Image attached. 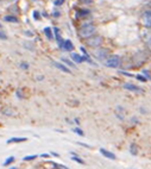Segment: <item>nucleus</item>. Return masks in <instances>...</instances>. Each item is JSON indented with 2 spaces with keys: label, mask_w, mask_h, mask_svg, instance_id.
<instances>
[{
  "label": "nucleus",
  "mask_w": 151,
  "mask_h": 169,
  "mask_svg": "<svg viewBox=\"0 0 151 169\" xmlns=\"http://www.w3.org/2000/svg\"><path fill=\"white\" fill-rule=\"evenodd\" d=\"M53 64H54V67H56L57 69H59V70H62V72H64V73H70L69 68H68V67H66V66H64V64H62V63L53 62Z\"/></svg>",
  "instance_id": "1a4fd4ad"
},
{
  "label": "nucleus",
  "mask_w": 151,
  "mask_h": 169,
  "mask_svg": "<svg viewBox=\"0 0 151 169\" xmlns=\"http://www.w3.org/2000/svg\"><path fill=\"white\" fill-rule=\"evenodd\" d=\"M145 41H146L148 47L151 49V35H146V37H145Z\"/></svg>",
  "instance_id": "412c9836"
},
{
  "label": "nucleus",
  "mask_w": 151,
  "mask_h": 169,
  "mask_svg": "<svg viewBox=\"0 0 151 169\" xmlns=\"http://www.w3.org/2000/svg\"><path fill=\"white\" fill-rule=\"evenodd\" d=\"M53 166H54V168H62V169H67L68 168L64 164H58V163H53Z\"/></svg>",
  "instance_id": "5701e85b"
},
{
  "label": "nucleus",
  "mask_w": 151,
  "mask_h": 169,
  "mask_svg": "<svg viewBox=\"0 0 151 169\" xmlns=\"http://www.w3.org/2000/svg\"><path fill=\"white\" fill-rule=\"evenodd\" d=\"M74 132L79 133L80 136H83V135H85V133H83V131H82V130H80V129H77V127H76V129H74Z\"/></svg>",
  "instance_id": "393cba45"
},
{
  "label": "nucleus",
  "mask_w": 151,
  "mask_h": 169,
  "mask_svg": "<svg viewBox=\"0 0 151 169\" xmlns=\"http://www.w3.org/2000/svg\"><path fill=\"white\" fill-rule=\"evenodd\" d=\"M136 79H138L139 81H142V82H145L148 79L145 77V76H143V75H136Z\"/></svg>",
  "instance_id": "4be33fe9"
},
{
  "label": "nucleus",
  "mask_w": 151,
  "mask_h": 169,
  "mask_svg": "<svg viewBox=\"0 0 151 169\" xmlns=\"http://www.w3.org/2000/svg\"><path fill=\"white\" fill-rule=\"evenodd\" d=\"M62 61H63L64 63H67V64H69L70 67H75V66H74V63H72V62H70V61H69V60H67V58H62Z\"/></svg>",
  "instance_id": "b1692460"
},
{
  "label": "nucleus",
  "mask_w": 151,
  "mask_h": 169,
  "mask_svg": "<svg viewBox=\"0 0 151 169\" xmlns=\"http://www.w3.org/2000/svg\"><path fill=\"white\" fill-rule=\"evenodd\" d=\"M100 153H101L105 157L109 158V160H115V155L113 153H111V151H107L106 149H100Z\"/></svg>",
  "instance_id": "6e6552de"
},
{
  "label": "nucleus",
  "mask_w": 151,
  "mask_h": 169,
  "mask_svg": "<svg viewBox=\"0 0 151 169\" xmlns=\"http://www.w3.org/2000/svg\"><path fill=\"white\" fill-rule=\"evenodd\" d=\"M0 27H1V25H0Z\"/></svg>",
  "instance_id": "f704fd0d"
},
{
  "label": "nucleus",
  "mask_w": 151,
  "mask_h": 169,
  "mask_svg": "<svg viewBox=\"0 0 151 169\" xmlns=\"http://www.w3.org/2000/svg\"><path fill=\"white\" fill-rule=\"evenodd\" d=\"M79 144H80V145H83L85 148H92V146H89V145H87V144H83V143H81V142H80Z\"/></svg>",
  "instance_id": "7c9ffc66"
},
{
  "label": "nucleus",
  "mask_w": 151,
  "mask_h": 169,
  "mask_svg": "<svg viewBox=\"0 0 151 169\" xmlns=\"http://www.w3.org/2000/svg\"><path fill=\"white\" fill-rule=\"evenodd\" d=\"M63 3H64V0H55V3H54V4H55L56 6H59V5H62Z\"/></svg>",
  "instance_id": "a878e982"
},
{
  "label": "nucleus",
  "mask_w": 151,
  "mask_h": 169,
  "mask_svg": "<svg viewBox=\"0 0 151 169\" xmlns=\"http://www.w3.org/2000/svg\"><path fill=\"white\" fill-rule=\"evenodd\" d=\"M44 34L46 35V37H48L49 39L53 38V32H51V29H50V27H45V29H44Z\"/></svg>",
  "instance_id": "dca6fc26"
},
{
  "label": "nucleus",
  "mask_w": 151,
  "mask_h": 169,
  "mask_svg": "<svg viewBox=\"0 0 151 169\" xmlns=\"http://www.w3.org/2000/svg\"><path fill=\"white\" fill-rule=\"evenodd\" d=\"M105 66L108 68H118L120 66V57L118 55H109L105 60Z\"/></svg>",
  "instance_id": "f03ea898"
},
{
  "label": "nucleus",
  "mask_w": 151,
  "mask_h": 169,
  "mask_svg": "<svg viewBox=\"0 0 151 169\" xmlns=\"http://www.w3.org/2000/svg\"><path fill=\"white\" fill-rule=\"evenodd\" d=\"M0 38H1V39H6V38H7L6 35H5L3 31H0Z\"/></svg>",
  "instance_id": "cd10ccee"
},
{
  "label": "nucleus",
  "mask_w": 151,
  "mask_h": 169,
  "mask_svg": "<svg viewBox=\"0 0 151 169\" xmlns=\"http://www.w3.org/2000/svg\"><path fill=\"white\" fill-rule=\"evenodd\" d=\"M33 18H35V19H38V18H39L38 12H33Z\"/></svg>",
  "instance_id": "c756f323"
},
{
  "label": "nucleus",
  "mask_w": 151,
  "mask_h": 169,
  "mask_svg": "<svg viewBox=\"0 0 151 169\" xmlns=\"http://www.w3.org/2000/svg\"><path fill=\"white\" fill-rule=\"evenodd\" d=\"M130 151H131V154L132 155H136L137 153H138V150H137V145H135V144H132L130 146Z\"/></svg>",
  "instance_id": "6ab92c4d"
},
{
  "label": "nucleus",
  "mask_w": 151,
  "mask_h": 169,
  "mask_svg": "<svg viewBox=\"0 0 151 169\" xmlns=\"http://www.w3.org/2000/svg\"><path fill=\"white\" fill-rule=\"evenodd\" d=\"M26 138L25 137H13V138H10L7 141V144H12V143H22L25 142Z\"/></svg>",
  "instance_id": "0eeeda50"
},
{
  "label": "nucleus",
  "mask_w": 151,
  "mask_h": 169,
  "mask_svg": "<svg viewBox=\"0 0 151 169\" xmlns=\"http://www.w3.org/2000/svg\"><path fill=\"white\" fill-rule=\"evenodd\" d=\"M94 55L98 60H100V61H105L106 57L108 56V50L107 49H98V50L94 53Z\"/></svg>",
  "instance_id": "20e7f679"
},
{
  "label": "nucleus",
  "mask_w": 151,
  "mask_h": 169,
  "mask_svg": "<svg viewBox=\"0 0 151 169\" xmlns=\"http://www.w3.org/2000/svg\"><path fill=\"white\" fill-rule=\"evenodd\" d=\"M81 1H82L83 4H92L93 0H81Z\"/></svg>",
  "instance_id": "c85d7f7f"
},
{
  "label": "nucleus",
  "mask_w": 151,
  "mask_h": 169,
  "mask_svg": "<svg viewBox=\"0 0 151 169\" xmlns=\"http://www.w3.org/2000/svg\"><path fill=\"white\" fill-rule=\"evenodd\" d=\"M143 25L145 27L151 29V11H148L143 16Z\"/></svg>",
  "instance_id": "39448f33"
},
{
  "label": "nucleus",
  "mask_w": 151,
  "mask_h": 169,
  "mask_svg": "<svg viewBox=\"0 0 151 169\" xmlns=\"http://www.w3.org/2000/svg\"><path fill=\"white\" fill-rule=\"evenodd\" d=\"M22 68H24V69H27V68H29V66H27V64H25V63H23V64H22Z\"/></svg>",
  "instance_id": "2f4dec72"
},
{
  "label": "nucleus",
  "mask_w": 151,
  "mask_h": 169,
  "mask_svg": "<svg viewBox=\"0 0 151 169\" xmlns=\"http://www.w3.org/2000/svg\"><path fill=\"white\" fill-rule=\"evenodd\" d=\"M89 14V11L88 10H80V11L77 12V16L79 17H87Z\"/></svg>",
  "instance_id": "2eb2a0df"
},
{
  "label": "nucleus",
  "mask_w": 151,
  "mask_h": 169,
  "mask_svg": "<svg viewBox=\"0 0 151 169\" xmlns=\"http://www.w3.org/2000/svg\"><path fill=\"white\" fill-rule=\"evenodd\" d=\"M72 58H73V61L76 62V63H82V62L85 61V60H83V56H80L79 54H75V53L72 54Z\"/></svg>",
  "instance_id": "9b49d317"
},
{
  "label": "nucleus",
  "mask_w": 151,
  "mask_h": 169,
  "mask_svg": "<svg viewBox=\"0 0 151 169\" xmlns=\"http://www.w3.org/2000/svg\"><path fill=\"white\" fill-rule=\"evenodd\" d=\"M95 31H96V27H95L94 24H92V23H86V24H83L81 27H80V30H79V36L81 37V38L87 39L88 37L93 36L95 34Z\"/></svg>",
  "instance_id": "f257e3e1"
},
{
  "label": "nucleus",
  "mask_w": 151,
  "mask_h": 169,
  "mask_svg": "<svg viewBox=\"0 0 151 169\" xmlns=\"http://www.w3.org/2000/svg\"><path fill=\"white\" fill-rule=\"evenodd\" d=\"M72 154L74 155V156L72 157V160H73V161H75V162H77V163H80V164H85L83 160H81V158H80V157H77V156H76L74 153H72Z\"/></svg>",
  "instance_id": "f3484780"
},
{
  "label": "nucleus",
  "mask_w": 151,
  "mask_h": 169,
  "mask_svg": "<svg viewBox=\"0 0 151 169\" xmlns=\"http://www.w3.org/2000/svg\"><path fill=\"white\" fill-rule=\"evenodd\" d=\"M13 162H14V157H13V156H11V157H8L7 160L4 162V166H5V167H7V166H10V164L13 163Z\"/></svg>",
  "instance_id": "a211bd4d"
},
{
  "label": "nucleus",
  "mask_w": 151,
  "mask_h": 169,
  "mask_svg": "<svg viewBox=\"0 0 151 169\" xmlns=\"http://www.w3.org/2000/svg\"><path fill=\"white\" fill-rule=\"evenodd\" d=\"M51 155H54L55 157H58V156H59V155H58V154H56V153H51Z\"/></svg>",
  "instance_id": "72a5a7b5"
},
{
  "label": "nucleus",
  "mask_w": 151,
  "mask_h": 169,
  "mask_svg": "<svg viewBox=\"0 0 151 169\" xmlns=\"http://www.w3.org/2000/svg\"><path fill=\"white\" fill-rule=\"evenodd\" d=\"M36 157H37V155H30V156L24 157V158H23V161H32V160H35Z\"/></svg>",
  "instance_id": "aec40b11"
},
{
  "label": "nucleus",
  "mask_w": 151,
  "mask_h": 169,
  "mask_svg": "<svg viewBox=\"0 0 151 169\" xmlns=\"http://www.w3.org/2000/svg\"><path fill=\"white\" fill-rule=\"evenodd\" d=\"M102 42H104V38L101 37V36H98V35H93V36H90V37H88L87 38V45L88 47H92V48H98V47H100L102 44Z\"/></svg>",
  "instance_id": "7ed1b4c3"
},
{
  "label": "nucleus",
  "mask_w": 151,
  "mask_h": 169,
  "mask_svg": "<svg viewBox=\"0 0 151 169\" xmlns=\"http://www.w3.org/2000/svg\"><path fill=\"white\" fill-rule=\"evenodd\" d=\"M1 112H3V114H5V116H13V114H14V112H13L10 107H4Z\"/></svg>",
  "instance_id": "ddd939ff"
},
{
  "label": "nucleus",
  "mask_w": 151,
  "mask_h": 169,
  "mask_svg": "<svg viewBox=\"0 0 151 169\" xmlns=\"http://www.w3.org/2000/svg\"><path fill=\"white\" fill-rule=\"evenodd\" d=\"M4 19H5L6 22H10V23H17L18 22V18L17 17H13V16H6Z\"/></svg>",
  "instance_id": "4468645a"
},
{
  "label": "nucleus",
  "mask_w": 151,
  "mask_h": 169,
  "mask_svg": "<svg viewBox=\"0 0 151 169\" xmlns=\"http://www.w3.org/2000/svg\"><path fill=\"white\" fill-rule=\"evenodd\" d=\"M0 1H1V0H0Z\"/></svg>",
  "instance_id": "c9c22d12"
},
{
  "label": "nucleus",
  "mask_w": 151,
  "mask_h": 169,
  "mask_svg": "<svg viewBox=\"0 0 151 169\" xmlns=\"http://www.w3.org/2000/svg\"><path fill=\"white\" fill-rule=\"evenodd\" d=\"M49 156H50L49 154H42V155H41V157H49Z\"/></svg>",
  "instance_id": "473e14b6"
},
{
  "label": "nucleus",
  "mask_w": 151,
  "mask_h": 169,
  "mask_svg": "<svg viewBox=\"0 0 151 169\" xmlns=\"http://www.w3.org/2000/svg\"><path fill=\"white\" fill-rule=\"evenodd\" d=\"M124 88L125 89H128L131 92H137V93H142V89H140L138 86H135L132 83H125L124 85Z\"/></svg>",
  "instance_id": "423d86ee"
},
{
  "label": "nucleus",
  "mask_w": 151,
  "mask_h": 169,
  "mask_svg": "<svg viewBox=\"0 0 151 169\" xmlns=\"http://www.w3.org/2000/svg\"><path fill=\"white\" fill-rule=\"evenodd\" d=\"M115 114H117V117L120 119V120H123V119H124V114H125V111L123 110V107L118 106L117 110H115Z\"/></svg>",
  "instance_id": "f8f14e48"
},
{
  "label": "nucleus",
  "mask_w": 151,
  "mask_h": 169,
  "mask_svg": "<svg viewBox=\"0 0 151 169\" xmlns=\"http://www.w3.org/2000/svg\"><path fill=\"white\" fill-rule=\"evenodd\" d=\"M143 74H144V76H145L146 79H151V76H150V74H149L148 70H143Z\"/></svg>",
  "instance_id": "bb28decb"
},
{
  "label": "nucleus",
  "mask_w": 151,
  "mask_h": 169,
  "mask_svg": "<svg viewBox=\"0 0 151 169\" xmlns=\"http://www.w3.org/2000/svg\"><path fill=\"white\" fill-rule=\"evenodd\" d=\"M63 49L67 50V51H72L74 49V44L72 43V41L67 39V41H64V43H63Z\"/></svg>",
  "instance_id": "9d476101"
}]
</instances>
